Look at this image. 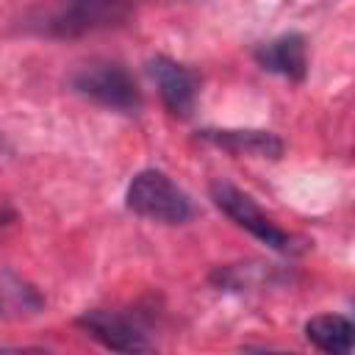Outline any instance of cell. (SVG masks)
<instances>
[{"mask_svg":"<svg viewBox=\"0 0 355 355\" xmlns=\"http://www.w3.org/2000/svg\"><path fill=\"white\" fill-rule=\"evenodd\" d=\"M125 202L133 214L164 222V225H180L189 222L194 214V205L189 194L161 169H141L128 183Z\"/></svg>","mask_w":355,"mask_h":355,"instance_id":"obj_1","label":"cell"},{"mask_svg":"<svg viewBox=\"0 0 355 355\" xmlns=\"http://www.w3.org/2000/svg\"><path fill=\"white\" fill-rule=\"evenodd\" d=\"M211 200H214V205L225 216H230L239 227H244L247 233H252L266 247H272L277 252H286V255H294V252L302 250L300 247V239L291 236L288 230H283L272 216H266L258 208V202L247 191H241L239 186H233V183H227V180L219 178V180L211 183Z\"/></svg>","mask_w":355,"mask_h":355,"instance_id":"obj_2","label":"cell"},{"mask_svg":"<svg viewBox=\"0 0 355 355\" xmlns=\"http://www.w3.org/2000/svg\"><path fill=\"white\" fill-rule=\"evenodd\" d=\"M72 89L105 108L136 114L141 108V92L136 78L119 61H89L69 78Z\"/></svg>","mask_w":355,"mask_h":355,"instance_id":"obj_3","label":"cell"},{"mask_svg":"<svg viewBox=\"0 0 355 355\" xmlns=\"http://www.w3.org/2000/svg\"><path fill=\"white\" fill-rule=\"evenodd\" d=\"M130 11V0H61L44 19V31L50 36H83L122 25Z\"/></svg>","mask_w":355,"mask_h":355,"instance_id":"obj_4","label":"cell"},{"mask_svg":"<svg viewBox=\"0 0 355 355\" xmlns=\"http://www.w3.org/2000/svg\"><path fill=\"white\" fill-rule=\"evenodd\" d=\"M78 327L114 352H150L153 349V341L147 338L139 319L122 311L92 308L78 316Z\"/></svg>","mask_w":355,"mask_h":355,"instance_id":"obj_5","label":"cell"},{"mask_svg":"<svg viewBox=\"0 0 355 355\" xmlns=\"http://www.w3.org/2000/svg\"><path fill=\"white\" fill-rule=\"evenodd\" d=\"M147 69H150V78L155 80V89H158L166 111L175 116H189L194 111V103H197L200 78L186 64H178L166 55L150 58Z\"/></svg>","mask_w":355,"mask_h":355,"instance_id":"obj_6","label":"cell"},{"mask_svg":"<svg viewBox=\"0 0 355 355\" xmlns=\"http://www.w3.org/2000/svg\"><path fill=\"white\" fill-rule=\"evenodd\" d=\"M197 139L227 150L233 155H250V158H280L283 141L269 130H241V128H205L197 133Z\"/></svg>","mask_w":355,"mask_h":355,"instance_id":"obj_7","label":"cell"},{"mask_svg":"<svg viewBox=\"0 0 355 355\" xmlns=\"http://www.w3.org/2000/svg\"><path fill=\"white\" fill-rule=\"evenodd\" d=\"M255 61L269 69L277 72L288 80H302L308 72V55H305V39L300 33H283L266 44H261L255 50Z\"/></svg>","mask_w":355,"mask_h":355,"instance_id":"obj_8","label":"cell"},{"mask_svg":"<svg viewBox=\"0 0 355 355\" xmlns=\"http://www.w3.org/2000/svg\"><path fill=\"white\" fill-rule=\"evenodd\" d=\"M352 322L341 313H322L305 322V338L322 349V352H333V355H347L352 349Z\"/></svg>","mask_w":355,"mask_h":355,"instance_id":"obj_9","label":"cell"},{"mask_svg":"<svg viewBox=\"0 0 355 355\" xmlns=\"http://www.w3.org/2000/svg\"><path fill=\"white\" fill-rule=\"evenodd\" d=\"M42 308H44V297L28 280H22L11 269L0 272V316L22 319L39 313Z\"/></svg>","mask_w":355,"mask_h":355,"instance_id":"obj_10","label":"cell"}]
</instances>
